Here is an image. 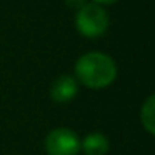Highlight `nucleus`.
Listing matches in <instances>:
<instances>
[{"label": "nucleus", "instance_id": "nucleus-1", "mask_svg": "<svg viewBox=\"0 0 155 155\" xmlns=\"http://www.w3.org/2000/svg\"><path fill=\"white\" fill-rule=\"evenodd\" d=\"M75 75L87 87L104 88L117 78V65L108 55L100 52H90L77 60Z\"/></svg>", "mask_w": 155, "mask_h": 155}, {"label": "nucleus", "instance_id": "nucleus-2", "mask_svg": "<svg viewBox=\"0 0 155 155\" xmlns=\"http://www.w3.org/2000/svg\"><path fill=\"white\" fill-rule=\"evenodd\" d=\"M75 25L84 37L97 38L104 35L105 30L108 28V15L98 5L85 4L82 8H78Z\"/></svg>", "mask_w": 155, "mask_h": 155}, {"label": "nucleus", "instance_id": "nucleus-3", "mask_svg": "<svg viewBox=\"0 0 155 155\" xmlns=\"http://www.w3.org/2000/svg\"><path fill=\"white\" fill-rule=\"evenodd\" d=\"M45 150L48 155H77L80 140L68 128H55L45 138Z\"/></svg>", "mask_w": 155, "mask_h": 155}, {"label": "nucleus", "instance_id": "nucleus-4", "mask_svg": "<svg viewBox=\"0 0 155 155\" xmlns=\"http://www.w3.org/2000/svg\"><path fill=\"white\" fill-rule=\"evenodd\" d=\"M78 85L74 77L70 75H62L52 84L50 87V97L54 98L57 104H67L77 95Z\"/></svg>", "mask_w": 155, "mask_h": 155}, {"label": "nucleus", "instance_id": "nucleus-5", "mask_svg": "<svg viewBox=\"0 0 155 155\" xmlns=\"http://www.w3.org/2000/svg\"><path fill=\"white\" fill-rule=\"evenodd\" d=\"M80 147L87 155H105L108 152L110 142L102 134H90L84 138V142H80Z\"/></svg>", "mask_w": 155, "mask_h": 155}, {"label": "nucleus", "instance_id": "nucleus-6", "mask_svg": "<svg viewBox=\"0 0 155 155\" xmlns=\"http://www.w3.org/2000/svg\"><path fill=\"white\" fill-rule=\"evenodd\" d=\"M153 95H150V97L147 98V102L143 104V107H142V112H140V118H142V124H143V127L147 128L148 134H153L155 128H153V118H155V110H153Z\"/></svg>", "mask_w": 155, "mask_h": 155}, {"label": "nucleus", "instance_id": "nucleus-7", "mask_svg": "<svg viewBox=\"0 0 155 155\" xmlns=\"http://www.w3.org/2000/svg\"><path fill=\"white\" fill-rule=\"evenodd\" d=\"M67 4L72 8H82L85 5V0H67Z\"/></svg>", "mask_w": 155, "mask_h": 155}, {"label": "nucleus", "instance_id": "nucleus-8", "mask_svg": "<svg viewBox=\"0 0 155 155\" xmlns=\"http://www.w3.org/2000/svg\"><path fill=\"white\" fill-rule=\"evenodd\" d=\"M95 2H98V4H114L117 0H95Z\"/></svg>", "mask_w": 155, "mask_h": 155}]
</instances>
